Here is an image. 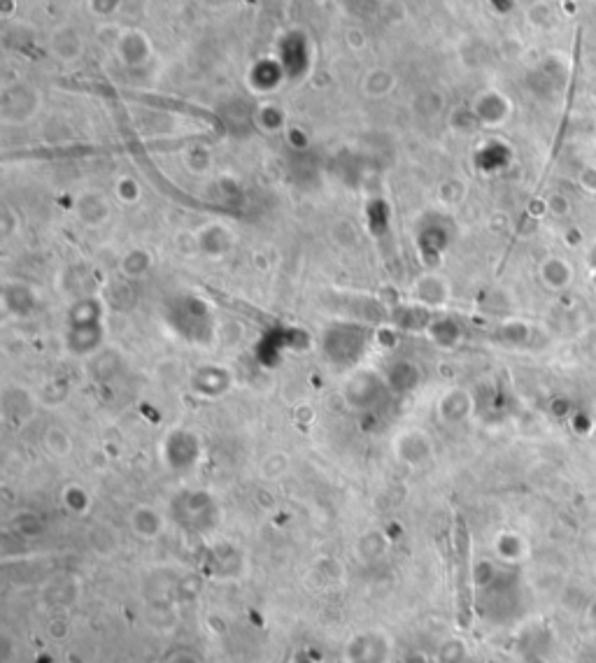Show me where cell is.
Returning <instances> with one entry per match:
<instances>
[]
</instances>
